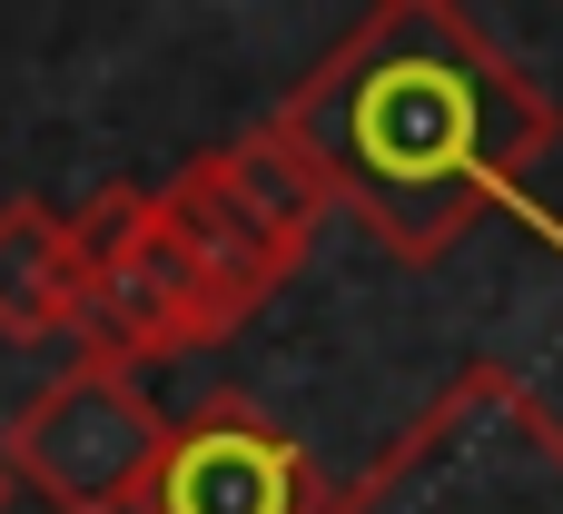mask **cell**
I'll return each mask as SVG.
<instances>
[{
    "instance_id": "4",
    "label": "cell",
    "mask_w": 563,
    "mask_h": 514,
    "mask_svg": "<svg viewBox=\"0 0 563 514\" xmlns=\"http://www.w3.org/2000/svg\"><path fill=\"white\" fill-rule=\"evenodd\" d=\"M158 198L178 208L188 248L208 258V277L228 287L238 317H257V307L307 267V248H317V228H327V208H336V188L317 178V158H307L277 119H257V129L198 149Z\"/></svg>"
},
{
    "instance_id": "8",
    "label": "cell",
    "mask_w": 563,
    "mask_h": 514,
    "mask_svg": "<svg viewBox=\"0 0 563 514\" xmlns=\"http://www.w3.org/2000/svg\"><path fill=\"white\" fill-rule=\"evenodd\" d=\"M10 495H20V485H10V466H0V514H10Z\"/></svg>"
},
{
    "instance_id": "2",
    "label": "cell",
    "mask_w": 563,
    "mask_h": 514,
    "mask_svg": "<svg viewBox=\"0 0 563 514\" xmlns=\"http://www.w3.org/2000/svg\"><path fill=\"white\" fill-rule=\"evenodd\" d=\"M336 514H563V416L515 367H455L346 485Z\"/></svg>"
},
{
    "instance_id": "7",
    "label": "cell",
    "mask_w": 563,
    "mask_h": 514,
    "mask_svg": "<svg viewBox=\"0 0 563 514\" xmlns=\"http://www.w3.org/2000/svg\"><path fill=\"white\" fill-rule=\"evenodd\" d=\"M0 337L10 347L79 337V248L69 208L49 198H0Z\"/></svg>"
},
{
    "instance_id": "1",
    "label": "cell",
    "mask_w": 563,
    "mask_h": 514,
    "mask_svg": "<svg viewBox=\"0 0 563 514\" xmlns=\"http://www.w3.org/2000/svg\"><path fill=\"white\" fill-rule=\"evenodd\" d=\"M277 129L396 267H445L485 218L525 208L563 109L465 10L386 0L287 89Z\"/></svg>"
},
{
    "instance_id": "6",
    "label": "cell",
    "mask_w": 563,
    "mask_h": 514,
    "mask_svg": "<svg viewBox=\"0 0 563 514\" xmlns=\"http://www.w3.org/2000/svg\"><path fill=\"white\" fill-rule=\"evenodd\" d=\"M139 514H336V475L277 406H257L247 386H218L188 416H168Z\"/></svg>"
},
{
    "instance_id": "3",
    "label": "cell",
    "mask_w": 563,
    "mask_h": 514,
    "mask_svg": "<svg viewBox=\"0 0 563 514\" xmlns=\"http://www.w3.org/2000/svg\"><path fill=\"white\" fill-rule=\"evenodd\" d=\"M69 248H79V357L99 367L139 376L158 357H188L247 327L158 188H129V178L99 188L89 208H69Z\"/></svg>"
},
{
    "instance_id": "5",
    "label": "cell",
    "mask_w": 563,
    "mask_h": 514,
    "mask_svg": "<svg viewBox=\"0 0 563 514\" xmlns=\"http://www.w3.org/2000/svg\"><path fill=\"white\" fill-rule=\"evenodd\" d=\"M168 446V406L129 376V367H59L0 436V466L20 495H40L49 514H139L148 475Z\"/></svg>"
}]
</instances>
